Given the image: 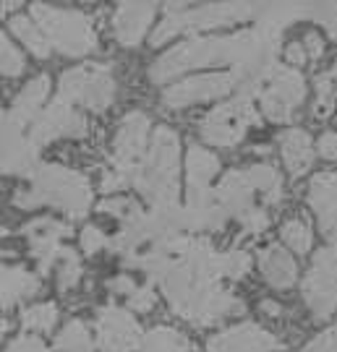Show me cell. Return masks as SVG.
<instances>
[{
  "instance_id": "cell-9",
  "label": "cell",
  "mask_w": 337,
  "mask_h": 352,
  "mask_svg": "<svg viewBox=\"0 0 337 352\" xmlns=\"http://www.w3.org/2000/svg\"><path fill=\"white\" fill-rule=\"evenodd\" d=\"M217 199L223 204L230 217H236L243 232L249 235H259L269 225L267 209L256 204V190L251 186L246 170H230L225 173L220 186H217Z\"/></svg>"
},
{
  "instance_id": "cell-10",
  "label": "cell",
  "mask_w": 337,
  "mask_h": 352,
  "mask_svg": "<svg viewBox=\"0 0 337 352\" xmlns=\"http://www.w3.org/2000/svg\"><path fill=\"white\" fill-rule=\"evenodd\" d=\"M306 100V78L298 68L277 65L259 94V110L272 123H287Z\"/></svg>"
},
{
  "instance_id": "cell-37",
  "label": "cell",
  "mask_w": 337,
  "mask_h": 352,
  "mask_svg": "<svg viewBox=\"0 0 337 352\" xmlns=\"http://www.w3.org/2000/svg\"><path fill=\"white\" fill-rule=\"evenodd\" d=\"M154 300H157V298H154L152 285H139V287L125 298L128 308H131V311H136V314H147V311H152Z\"/></svg>"
},
{
  "instance_id": "cell-36",
  "label": "cell",
  "mask_w": 337,
  "mask_h": 352,
  "mask_svg": "<svg viewBox=\"0 0 337 352\" xmlns=\"http://www.w3.org/2000/svg\"><path fill=\"white\" fill-rule=\"evenodd\" d=\"M141 206H139L134 199H128V196H112V199H105L100 204V212H110L112 217H118L121 222H125L128 217H134Z\"/></svg>"
},
{
  "instance_id": "cell-42",
  "label": "cell",
  "mask_w": 337,
  "mask_h": 352,
  "mask_svg": "<svg viewBox=\"0 0 337 352\" xmlns=\"http://www.w3.org/2000/svg\"><path fill=\"white\" fill-rule=\"evenodd\" d=\"M316 151H319V157H325V160H337V131L322 133V139L316 144Z\"/></svg>"
},
{
  "instance_id": "cell-14",
  "label": "cell",
  "mask_w": 337,
  "mask_h": 352,
  "mask_svg": "<svg viewBox=\"0 0 337 352\" xmlns=\"http://www.w3.org/2000/svg\"><path fill=\"white\" fill-rule=\"evenodd\" d=\"M97 344L100 352H139L144 344V331L131 314L121 305H105L97 311Z\"/></svg>"
},
{
  "instance_id": "cell-43",
  "label": "cell",
  "mask_w": 337,
  "mask_h": 352,
  "mask_svg": "<svg viewBox=\"0 0 337 352\" xmlns=\"http://www.w3.org/2000/svg\"><path fill=\"white\" fill-rule=\"evenodd\" d=\"M303 47H306V52H309V60H319L322 58V52H325V45H322V37H319V32H306L303 34Z\"/></svg>"
},
{
  "instance_id": "cell-8",
  "label": "cell",
  "mask_w": 337,
  "mask_h": 352,
  "mask_svg": "<svg viewBox=\"0 0 337 352\" xmlns=\"http://www.w3.org/2000/svg\"><path fill=\"white\" fill-rule=\"evenodd\" d=\"M251 126H259V110L251 97L236 94L201 118L199 133L212 146H236Z\"/></svg>"
},
{
  "instance_id": "cell-26",
  "label": "cell",
  "mask_w": 337,
  "mask_h": 352,
  "mask_svg": "<svg viewBox=\"0 0 337 352\" xmlns=\"http://www.w3.org/2000/svg\"><path fill=\"white\" fill-rule=\"evenodd\" d=\"M11 32L24 42L26 47H29V52H32L34 58H39V60H42V58H48V55L52 52L50 42H48V37L42 34V29H39L37 21H34L32 16H26V13L13 16Z\"/></svg>"
},
{
  "instance_id": "cell-20",
  "label": "cell",
  "mask_w": 337,
  "mask_h": 352,
  "mask_svg": "<svg viewBox=\"0 0 337 352\" xmlns=\"http://www.w3.org/2000/svg\"><path fill=\"white\" fill-rule=\"evenodd\" d=\"M154 3H118L112 13V34L123 47H136L154 21Z\"/></svg>"
},
{
  "instance_id": "cell-34",
  "label": "cell",
  "mask_w": 337,
  "mask_h": 352,
  "mask_svg": "<svg viewBox=\"0 0 337 352\" xmlns=\"http://www.w3.org/2000/svg\"><path fill=\"white\" fill-rule=\"evenodd\" d=\"M309 19L325 26L329 32V37L337 42V3H312Z\"/></svg>"
},
{
  "instance_id": "cell-16",
  "label": "cell",
  "mask_w": 337,
  "mask_h": 352,
  "mask_svg": "<svg viewBox=\"0 0 337 352\" xmlns=\"http://www.w3.org/2000/svg\"><path fill=\"white\" fill-rule=\"evenodd\" d=\"M210 352H283V344L277 342L275 334H269L259 324H236V327L225 329L220 334H214L207 342Z\"/></svg>"
},
{
  "instance_id": "cell-6",
  "label": "cell",
  "mask_w": 337,
  "mask_h": 352,
  "mask_svg": "<svg viewBox=\"0 0 337 352\" xmlns=\"http://www.w3.org/2000/svg\"><path fill=\"white\" fill-rule=\"evenodd\" d=\"M29 16L37 21L52 50L63 52L68 58H81L97 50V34H94L92 19L84 11L32 3Z\"/></svg>"
},
{
  "instance_id": "cell-3",
  "label": "cell",
  "mask_w": 337,
  "mask_h": 352,
  "mask_svg": "<svg viewBox=\"0 0 337 352\" xmlns=\"http://www.w3.org/2000/svg\"><path fill=\"white\" fill-rule=\"evenodd\" d=\"M178 164H181V141L167 126L154 128L150 151L136 173L134 190L150 201L152 209L181 206L178 201Z\"/></svg>"
},
{
  "instance_id": "cell-35",
  "label": "cell",
  "mask_w": 337,
  "mask_h": 352,
  "mask_svg": "<svg viewBox=\"0 0 337 352\" xmlns=\"http://www.w3.org/2000/svg\"><path fill=\"white\" fill-rule=\"evenodd\" d=\"M81 248L87 256H94V253L110 248V238L105 235V230H100L97 225H87L81 230Z\"/></svg>"
},
{
  "instance_id": "cell-2",
  "label": "cell",
  "mask_w": 337,
  "mask_h": 352,
  "mask_svg": "<svg viewBox=\"0 0 337 352\" xmlns=\"http://www.w3.org/2000/svg\"><path fill=\"white\" fill-rule=\"evenodd\" d=\"M13 204L19 209L52 206L71 219H81L92 206V186L76 170H68L63 164H42L32 177V186L13 196Z\"/></svg>"
},
{
  "instance_id": "cell-32",
  "label": "cell",
  "mask_w": 337,
  "mask_h": 352,
  "mask_svg": "<svg viewBox=\"0 0 337 352\" xmlns=\"http://www.w3.org/2000/svg\"><path fill=\"white\" fill-rule=\"evenodd\" d=\"M251 269V256L241 248L223 253V274L227 279H241L243 274H249Z\"/></svg>"
},
{
  "instance_id": "cell-7",
  "label": "cell",
  "mask_w": 337,
  "mask_h": 352,
  "mask_svg": "<svg viewBox=\"0 0 337 352\" xmlns=\"http://www.w3.org/2000/svg\"><path fill=\"white\" fill-rule=\"evenodd\" d=\"M58 94L71 104H81L84 110H92V113L108 110L115 97L112 65L89 63L65 71L58 84Z\"/></svg>"
},
{
  "instance_id": "cell-25",
  "label": "cell",
  "mask_w": 337,
  "mask_h": 352,
  "mask_svg": "<svg viewBox=\"0 0 337 352\" xmlns=\"http://www.w3.org/2000/svg\"><path fill=\"white\" fill-rule=\"evenodd\" d=\"M251 186L259 193L262 206H277L283 199V177L272 164H254L246 170Z\"/></svg>"
},
{
  "instance_id": "cell-21",
  "label": "cell",
  "mask_w": 337,
  "mask_h": 352,
  "mask_svg": "<svg viewBox=\"0 0 337 352\" xmlns=\"http://www.w3.org/2000/svg\"><path fill=\"white\" fill-rule=\"evenodd\" d=\"M259 269H262L264 279L275 289H287L296 285L298 279V266L296 258L283 248V245H267L264 251H259Z\"/></svg>"
},
{
  "instance_id": "cell-15",
  "label": "cell",
  "mask_w": 337,
  "mask_h": 352,
  "mask_svg": "<svg viewBox=\"0 0 337 352\" xmlns=\"http://www.w3.org/2000/svg\"><path fill=\"white\" fill-rule=\"evenodd\" d=\"M21 232L29 240V253L39 264V272L42 274L55 272V264L65 248L63 238L71 235V225H65L55 217H39V219H32L29 225L21 227Z\"/></svg>"
},
{
  "instance_id": "cell-1",
  "label": "cell",
  "mask_w": 337,
  "mask_h": 352,
  "mask_svg": "<svg viewBox=\"0 0 337 352\" xmlns=\"http://www.w3.org/2000/svg\"><path fill=\"white\" fill-rule=\"evenodd\" d=\"M150 282H157L175 314L196 327H212L227 316L243 314V302L220 285L223 253L204 238L181 235L165 243L139 266Z\"/></svg>"
},
{
  "instance_id": "cell-45",
  "label": "cell",
  "mask_w": 337,
  "mask_h": 352,
  "mask_svg": "<svg viewBox=\"0 0 337 352\" xmlns=\"http://www.w3.org/2000/svg\"><path fill=\"white\" fill-rule=\"evenodd\" d=\"M329 76H332V81H335V84H337V60H335V65L329 68Z\"/></svg>"
},
{
  "instance_id": "cell-28",
  "label": "cell",
  "mask_w": 337,
  "mask_h": 352,
  "mask_svg": "<svg viewBox=\"0 0 337 352\" xmlns=\"http://www.w3.org/2000/svg\"><path fill=\"white\" fill-rule=\"evenodd\" d=\"M58 321V305L55 302H39L21 314V324L29 331H50Z\"/></svg>"
},
{
  "instance_id": "cell-44",
  "label": "cell",
  "mask_w": 337,
  "mask_h": 352,
  "mask_svg": "<svg viewBox=\"0 0 337 352\" xmlns=\"http://www.w3.org/2000/svg\"><path fill=\"white\" fill-rule=\"evenodd\" d=\"M262 311H264V314L280 316V305H275V302H262Z\"/></svg>"
},
{
  "instance_id": "cell-31",
  "label": "cell",
  "mask_w": 337,
  "mask_h": 352,
  "mask_svg": "<svg viewBox=\"0 0 337 352\" xmlns=\"http://www.w3.org/2000/svg\"><path fill=\"white\" fill-rule=\"evenodd\" d=\"M283 240L287 243V248L293 253H309L312 251V227L306 225L303 219H290L283 225Z\"/></svg>"
},
{
  "instance_id": "cell-18",
  "label": "cell",
  "mask_w": 337,
  "mask_h": 352,
  "mask_svg": "<svg viewBox=\"0 0 337 352\" xmlns=\"http://www.w3.org/2000/svg\"><path fill=\"white\" fill-rule=\"evenodd\" d=\"M48 89H50V78L48 76H37L26 84L19 97L13 100L8 113L3 115V128H13V131H29L32 123L45 110V100H48Z\"/></svg>"
},
{
  "instance_id": "cell-38",
  "label": "cell",
  "mask_w": 337,
  "mask_h": 352,
  "mask_svg": "<svg viewBox=\"0 0 337 352\" xmlns=\"http://www.w3.org/2000/svg\"><path fill=\"white\" fill-rule=\"evenodd\" d=\"M6 352H48V347H45V342L39 340V337L21 334V337L11 340V344L6 347Z\"/></svg>"
},
{
  "instance_id": "cell-40",
  "label": "cell",
  "mask_w": 337,
  "mask_h": 352,
  "mask_svg": "<svg viewBox=\"0 0 337 352\" xmlns=\"http://www.w3.org/2000/svg\"><path fill=\"white\" fill-rule=\"evenodd\" d=\"M285 60L290 68H300L303 63H309V52H306V47H303V42H287Z\"/></svg>"
},
{
  "instance_id": "cell-24",
  "label": "cell",
  "mask_w": 337,
  "mask_h": 352,
  "mask_svg": "<svg viewBox=\"0 0 337 352\" xmlns=\"http://www.w3.org/2000/svg\"><path fill=\"white\" fill-rule=\"evenodd\" d=\"M39 292V277L24 266H3V311Z\"/></svg>"
},
{
  "instance_id": "cell-17",
  "label": "cell",
  "mask_w": 337,
  "mask_h": 352,
  "mask_svg": "<svg viewBox=\"0 0 337 352\" xmlns=\"http://www.w3.org/2000/svg\"><path fill=\"white\" fill-rule=\"evenodd\" d=\"M309 206L316 214L319 230L337 248V170H327L309 186Z\"/></svg>"
},
{
  "instance_id": "cell-41",
  "label": "cell",
  "mask_w": 337,
  "mask_h": 352,
  "mask_svg": "<svg viewBox=\"0 0 337 352\" xmlns=\"http://www.w3.org/2000/svg\"><path fill=\"white\" fill-rule=\"evenodd\" d=\"M136 287L139 282L134 277H128V274H121V277H115L112 282H108V289H110L112 295H121V298H128Z\"/></svg>"
},
{
  "instance_id": "cell-27",
  "label": "cell",
  "mask_w": 337,
  "mask_h": 352,
  "mask_svg": "<svg viewBox=\"0 0 337 352\" xmlns=\"http://www.w3.org/2000/svg\"><path fill=\"white\" fill-rule=\"evenodd\" d=\"M55 352H94V340L84 321H68L55 337Z\"/></svg>"
},
{
  "instance_id": "cell-11",
  "label": "cell",
  "mask_w": 337,
  "mask_h": 352,
  "mask_svg": "<svg viewBox=\"0 0 337 352\" xmlns=\"http://www.w3.org/2000/svg\"><path fill=\"white\" fill-rule=\"evenodd\" d=\"M303 300L314 318L325 321L337 311V248H325L314 256L303 277Z\"/></svg>"
},
{
  "instance_id": "cell-22",
  "label": "cell",
  "mask_w": 337,
  "mask_h": 352,
  "mask_svg": "<svg viewBox=\"0 0 337 352\" xmlns=\"http://www.w3.org/2000/svg\"><path fill=\"white\" fill-rule=\"evenodd\" d=\"M280 154H283V162H285L290 175H306L314 164L312 136L306 131H300V128H290L285 133H280Z\"/></svg>"
},
{
  "instance_id": "cell-5",
  "label": "cell",
  "mask_w": 337,
  "mask_h": 352,
  "mask_svg": "<svg viewBox=\"0 0 337 352\" xmlns=\"http://www.w3.org/2000/svg\"><path fill=\"white\" fill-rule=\"evenodd\" d=\"M150 118L144 113H128L115 128L110 151V170L102 177V193L134 188L136 173L150 151Z\"/></svg>"
},
{
  "instance_id": "cell-12",
  "label": "cell",
  "mask_w": 337,
  "mask_h": 352,
  "mask_svg": "<svg viewBox=\"0 0 337 352\" xmlns=\"http://www.w3.org/2000/svg\"><path fill=\"white\" fill-rule=\"evenodd\" d=\"M81 136H87V120L76 110V104L63 100L61 94H55V100L39 113V118L29 128V139L34 141L37 149L58 139H81Z\"/></svg>"
},
{
  "instance_id": "cell-29",
  "label": "cell",
  "mask_w": 337,
  "mask_h": 352,
  "mask_svg": "<svg viewBox=\"0 0 337 352\" xmlns=\"http://www.w3.org/2000/svg\"><path fill=\"white\" fill-rule=\"evenodd\" d=\"M337 107V84L332 81L329 71L316 76V102H314V118L325 120Z\"/></svg>"
},
{
  "instance_id": "cell-30",
  "label": "cell",
  "mask_w": 337,
  "mask_h": 352,
  "mask_svg": "<svg viewBox=\"0 0 337 352\" xmlns=\"http://www.w3.org/2000/svg\"><path fill=\"white\" fill-rule=\"evenodd\" d=\"M55 277H58V289L65 292V289H74L79 285V277H81V261L76 251L71 248H63L61 258L55 264Z\"/></svg>"
},
{
  "instance_id": "cell-19",
  "label": "cell",
  "mask_w": 337,
  "mask_h": 352,
  "mask_svg": "<svg viewBox=\"0 0 337 352\" xmlns=\"http://www.w3.org/2000/svg\"><path fill=\"white\" fill-rule=\"evenodd\" d=\"M39 167V149L29 139V131L3 128V173L32 180Z\"/></svg>"
},
{
  "instance_id": "cell-23",
  "label": "cell",
  "mask_w": 337,
  "mask_h": 352,
  "mask_svg": "<svg viewBox=\"0 0 337 352\" xmlns=\"http://www.w3.org/2000/svg\"><path fill=\"white\" fill-rule=\"evenodd\" d=\"M220 170V160L210 149L191 144L186 157V177H188V193H204L212 190V180Z\"/></svg>"
},
{
  "instance_id": "cell-33",
  "label": "cell",
  "mask_w": 337,
  "mask_h": 352,
  "mask_svg": "<svg viewBox=\"0 0 337 352\" xmlns=\"http://www.w3.org/2000/svg\"><path fill=\"white\" fill-rule=\"evenodd\" d=\"M0 52H3V76H19L24 71V65H26L24 55L19 52V47H16L6 34L0 39Z\"/></svg>"
},
{
  "instance_id": "cell-39",
  "label": "cell",
  "mask_w": 337,
  "mask_h": 352,
  "mask_svg": "<svg viewBox=\"0 0 337 352\" xmlns=\"http://www.w3.org/2000/svg\"><path fill=\"white\" fill-rule=\"evenodd\" d=\"M303 352H337V327L327 329L325 334H319L316 340L309 342Z\"/></svg>"
},
{
  "instance_id": "cell-13",
  "label": "cell",
  "mask_w": 337,
  "mask_h": 352,
  "mask_svg": "<svg viewBox=\"0 0 337 352\" xmlns=\"http://www.w3.org/2000/svg\"><path fill=\"white\" fill-rule=\"evenodd\" d=\"M230 91H238L233 71H225V74H220V71L217 74H199L191 76V78H183L178 84H170L163 91V104L170 107V110H183V107L199 104V102H212L220 100V97H227Z\"/></svg>"
},
{
  "instance_id": "cell-4",
  "label": "cell",
  "mask_w": 337,
  "mask_h": 352,
  "mask_svg": "<svg viewBox=\"0 0 337 352\" xmlns=\"http://www.w3.org/2000/svg\"><path fill=\"white\" fill-rule=\"evenodd\" d=\"M259 13H262V3H201V6L167 3L163 21L154 26L152 45L160 47L167 39L186 34V32H201V29H214V26L256 21Z\"/></svg>"
}]
</instances>
